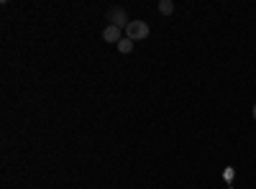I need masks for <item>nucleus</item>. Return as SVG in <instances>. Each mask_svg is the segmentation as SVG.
Instances as JSON below:
<instances>
[{
  "label": "nucleus",
  "mask_w": 256,
  "mask_h": 189,
  "mask_svg": "<svg viewBox=\"0 0 256 189\" xmlns=\"http://www.w3.org/2000/svg\"><path fill=\"white\" fill-rule=\"evenodd\" d=\"M108 20H110V26H118V28H123V31H126L128 23H131V20H128V15H126V10H123L120 5H113V8L108 10Z\"/></svg>",
  "instance_id": "f03ea898"
},
{
  "label": "nucleus",
  "mask_w": 256,
  "mask_h": 189,
  "mask_svg": "<svg viewBox=\"0 0 256 189\" xmlns=\"http://www.w3.org/2000/svg\"><path fill=\"white\" fill-rule=\"evenodd\" d=\"M254 120H256V102H254Z\"/></svg>",
  "instance_id": "423d86ee"
},
{
  "label": "nucleus",
  "mask_w": 256,
  "mask_h": 189,
  "mask_svg": "<svg viewBox=\"0 0 256 189\" xmlns=\"http://www.w3.org/2000/svg\"><path fill=\"white\" fill-rule=\"evenodd\" d=\"M123 38V28H118V26H105L102 28V41H108V44H118V41Z\"/></svg>",
  "instance_id": "7ed1b4c3"
},
{
  "label": "nucleus",
  "mask_w": 256,
  "mask_h": 189,
  "mask_svg": "<svg viewBox=\"0 0 256 189\" xmlns=\"http://www.w3.org/2000/svg\"><path fill=\"white\" fill-rule=\"evenodd\" d=\"M118 51H120V54H131V51H134V41L128 38V36H123V38L118 41Z\"/></svg>",
  "instance_id": "20e7f679"
},
{
  "label": "nucleus",
  "mask_w": 256,
  "mask_h": 189,
  "mask_svg": "<svg viewBox=\"0 0 256 189\" xmlns=\"http://www.w3.org/2000/svg\"><path fill=\"white\" fill-rule=\"evenodd\" d=\"M148 33H152V28H148L146 20H131V23L126 26V36L131 38V41H141V38H146Z\"/></svg>",
  "instance_id": "f257e3e1"
},
{
  "label": "nucleus",
  "mask_w": 256,
  "mask_h": 189,
  "mask_svg": "<svg viewBox=\"0 0 256 189\" xmlns=\"http://www.w3.org/2000/svg\"><path fill=\"white\" fill-rule=\"evenodd\" d=\"M159 13L162 15H172L174 13V3L172 0H159Z\"/></svg>",
  "instance_id": "39448f33"
}]
</instances>
